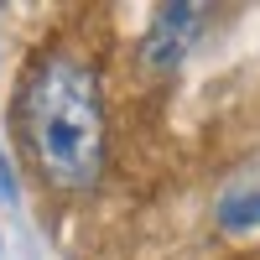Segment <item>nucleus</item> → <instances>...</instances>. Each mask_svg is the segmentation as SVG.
I'll use <instances>...</instances> for the list:
<instances>
[{
	"label": "nucleus",
	"mask_w": 260,
	"mask_h": 260,
	"mask_svg": "<svg viewBox=\"0 0 260 260\" xmlns=\"http://www.w3.org/2000/svg\"><path fill=\"white\" fill-rule=\"evenodd\" d=\"M21 136L37 172L62 192H83L104 177V89L73 52H52L21 83Z\"/></svg>",
	"instance_id": "obj_1"
},
{
	"label": "nucleus",
	"mask_w": 260,
	"mask_h": 260,
	"mask_svg": "<svg viewBox=\"0 0 260 260\" xmlns=\"http://www.w3.org/2000/svg\"><path fill=\"white\" fill-rule=\"evenodd\" d=\"M198 31H203V6H192V0H167V6H156V16H151V26L141 37V62L151 73L182 68L187 52L198 47Z\"/></svg>",
	"instance_id": "obj_2"
},
{
	"label": "nucleus",
	"mask_w": 260,
	"mask_h": 260,
	"mask_svg": "<svg viewBox=\"0 0 260 260\" xmlns=\"http://www.w3.org/2000/svg\"><path fill=\"white\" fill-rule=\"evenodd\" d=\"M219 224L229 234H245V229H260V187L255 182H240L219 198Z\"/></svg>",
	"instance_id": "obj_3"
},
{
	"label": "nucleus",
	"mask_w": 260,
	"mask_h": 260,
	"mask_svg": "<svg viewBox=\"0 0 260 260\" xmlns=\"http://www.w3.org/2000/svg\"><path fill=\"white\" fill-rule=\"evenodd\" d=\"M0 198L16 203L21 198V187H16V172H11V156H6V146H0Z\"/></svg>",
	"instance_id": "obj_4"
}]
</instances>
